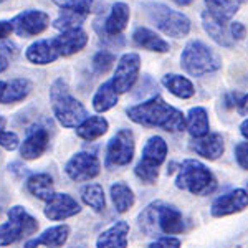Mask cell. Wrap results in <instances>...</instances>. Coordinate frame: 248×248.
Here are the masks:
<instances>
[{
    "mask_svg": "<svg viewBox=\"0 0 248 248\" xmlns=\"http://www.w3.org/2000/svg\"><path fill=\"white\" fill-rule=\"evenodd\" d=\"M186 129L194 139L203 138L210 133V119L205 108L195 106L190 108L186 116Z\"/></svg>",
    "mask_w": 248,
    "mask_h": 248,
    "instance_id": "7402d4cb",
    "label": "cell"
},
{
    "mask_svg": "<svg viewBox=\"0 0 248 248\" xmlns=\"http://www.w3.org/2000/svg\"><path fill=\"white\" fill-rule=\"evenodd\" d=\"M134 134L129 129H119L106 147V167L129 166L134 157Z\"/></svg>",
    "mask_w": 248,
    "mask_h": 248,
    "instance_id": "ba28073f",
    "label": "cell"
},
{
    "mask_svg": "<svg viewBox=\"0 0 248 248\" xmlns=\"http://www.w3.org/2000/svg\"><path fill=\"white\" fill-rule=\"evenodd\" d=\"M14 31V25L12 22H0V42H3L9 35Z\"/></svg>",
    "mask_w": 248,
    "mask_h": 248,
    "instance_id": "60d3db41",
    "label": "cell"
},
{
    "mask_svg": "<svg viewBox=\"0 0 248 248\" xmlns=\"http://www.w3.org/2000/svg\"><path fill=\"white\" fill-rule=\"evenodd\" d=\"M48 147V131L43 127H35L31 129L27 138L23 139L22 146H20V155L23 159H37L40 157Z\"/></svg>",
    "mask_w": 248,
    "mask_h": 248,
    "instance_id": "d6986e66",
    "label": "cell"
},
{
    "mask_svg": "<svg viewBox=\"0 0 248 248\" xmlns=\"http://www.w3.org/2000/svg\"><path fill=\"white\" fill-rule=\"evenodd\" d=\"M118 105V93H116L113 81H106L98 88V91L93 96V108L98 113L109 111L111 108Z\"/></svg>",
    "mask_w": 248,
    "mask_h": 248,
    "instance_id": "4dcf8cb0",
    "label": "cell"
},
{
    "mask_svg": "<svg viewBox=\"0 0 248 248\" xmlns=\"http://www.w3.org/2000/svg\"><path fill=\"white\" fill-rule=\"evenodd\" d=\"M55 43L58 46L60 57H70L73 53H78L88 43V35L85 30H81L79 27L77 29L65 30L60 37L55 38Z\"/></svg>",
    "mask_w": 248,
    "mask_h": 248,
    "instance_id": "ac0fdd59",
    "label": "cell"
},
{
    "mask_svg": "<svg viewBox=\"0 0 248 248\" xmlns=\"http://www.w3.org/2000/svg\"><path fill=\"white\" fill-rule=\"evenodd\" d=\"M9 222L0 225V247H10L38 230V220L33 218L23 207L15 205L7 212Z\"/></svg>",
    "mask_w": 248,
    "mask_h": 248,
    "instance_id": "8992f818",
    "label": "cell"
},
{
    "mask_svg": "<svg viewBox=\"0 0 248 248\" xmlns=\"http://www.w3.org/2000/svg\"><path fill=\"white\" fill-rule=\"evenodd\" d=\"M3 88H5V83L0 81V99H2V94H3Z\"/></svg>",
    "mask_w": 248,
    "mask_h": 248,
    "instance_id": "bcb514c9",
    "label": "cell"
},
{
    "mask_svg": "<svg viewBox=\"0 0 248 248\" xmlns=\"http://www.w3.org/2000/svg\"><path fill=\"white\" fill-rule=\"evenodd\" d=\"M175 187L192 195L205 197L214 194L217 189V179L203 162L197 159H186L179 166L177 175H175Z\"/></svg>",
    "mask_w": 248,
    "mask_h": 248,
    "instance_id": "7a4b0ae2",
    "label": "cell"
},
{
    "mask_svg": "<svg viewBox=\"0 0 248 248\" xmlns=\"http://www.w3.org/2000/svg\"><path fill=\"white\" fill-rule=\"evenodd\" d=\"M146 12L154 25L169 37L181 38L190 31V20L181 12L172 10L162 3H147Z\"/></svg>",
    "mask_w": 248,
    "mask_h": 248,
    "instance_id": "52a82bcc",
    "label": "cell"
},
{
    "mask_svg": "<svg viewBox=\"0 0 248 248\" xmlns=\"http://www.w3.org/2000/svg\"><path fill=\"white\" fill-rule=\"evenodd\" d=\"M159 203H161V201L149 203L146 209H142V212L139 214V217H138L139 229H141L144 233L147 235V237H155V233H159V229H157Z\"/></svg>",
    "mask_w": 248,
    "mask_h": 248,
    "instance_id": "836d02e7",
    "label": "cell"
},
{
    "mask_svg": "<svg viewBox=\"0 0 248 248\" xmlns=\"http://www.w3.org/2000/svg\"><path fill=\"white\" fill-rule=\"evenodd\" d=\"M147 248H182V242L177 237L162 235V237L155 238L153 243H149Z\"/></svg>",
    "mask_w": 248,
    "mask_h": 248,
    "instance_id": "8d00e7d4",
    "label": "cell"
},
{
    "mask_svg": "<svg viewBox=\"0 0 248 248\" xmlns=\"http://www.w3.org/2000/svg\"><path fill=\"white\" fill-rule=\"evenodd\" d=\"M73 248H78V247H73Z\"/></svg>",
    "mask_w": 248,
    "mask_h": 248,
    "instance_id": "681fc988",
    "label": "cell"
},
{
    "mask_svg": "<svg viewBox=\"0 0 248 248\" xmlns=\"http://www.w3.org/2000/svg\"><path fill=\"white\" fill-rule=\"evenodd\" d=\"M70 227L68 225H55L46 229L43 233H40L38 237L29 240L25 243V248H38V247H46V248H63L66 243V240L70 238Z\"/></svg>",
    "mask_w": 248,
    "mask_h": 248,
    "instance_id": "e0dca14e",
    "label": "cell"
},
{
    "mask_svg": "<svg viewBox=\"0 0 248 248\" xmlns=\"http://www.w3.org/2000/svg\"><path fill=\"white\" fill-rule=\"evenodd\" d=\"M48 23H50V17L42 10L22 12L12 20L15 33L22 38H30L35 37V35H40L48 27Z\"/></svg>",
    "mask_w": 248,
    "mask_h": 248,
    "instance_id": "7c38bea8",
    "label": "cell"
},
{
    "mask_svg": "<svg viewBox=\"0 0 248 248\" xmlns=\"http://www.w3.org/2000/svg\"><path fill=\"white\" fill-rule=\"evenodd\" d=\"M131 121L146 127H159L167 133H181L186 129V116L177 108L166 103L161 96H153L141 105L127 109Z\"/></svg>",
    "mask_w": 248,
    "mask_h": 248,
    "instance_id": "6da1fadb",
    "label": "cell"
},
{
    "mask_svg": "<svg viewBox=\"0 0 248 248\" xmlns=\"http://www.w3.org/2000/svg\"><path fill=\"white\" fill-rule=\"evenodd\" d=\"M58 57L60 51L57 43H55V38L40 40V42L30 45L27 50V60L35 65H48V63H53Z\"/></svg>",
    "mask_w": 248,
    "mask_h": 248,
    "instance_id": "ffe728a7",
    "label": "cell"
},
{
    "mask_svg": "<svg viewBox=\"0 0 248 248\" xmlns=\"http://www.w3.org/2000/svg\"><path fill=\"white\" fill-rule=\"evenodd\" d=\"M190 147L195 154L207 161H217L225 153V142H223L222 134L218 133H209L203 138L194 139Z\"/></svg>",
    "mask_w": 248,
    "mask_h": 248,
    "instance_id": "2e32d148",
    "label": "cell"
},
{
    "mask_svg": "<svg viewBox=\"0 0 248 248\" xmlns=\"http://www.w3.org/2000/svg\"><path fill=\"white\" fill-rule=\"evenodd\" d=\"M31 91V83L27 78H15L12 81L5 83L3 88V94L0 103L3 105H12V103L22 101L23 98H27Z\"/></svg>",
    "mask_w": 248,
    "mask_h": 248,
    "instance_id": "f1b7e54d",
    "label": "cell"
},
{
    "mask_svg": "<svg viewBox=\"0 0 248 248\" xmlns=\"http://www.w3.org/2000/svg\"><path fill=\"white\" fill-rule=\"evenodd\" d=\"M237 111L242 116H247L248 114V94H245V96H242V98H240L238 106H237Z\"/></svg>",
    "mask_w": 248,
    "mask_h": 248,
    "instance_id": "b9f144b4",
    "label": "cell"
},
{
    "mask_svg": "<svg viewBox=\"0 0 248 248\" xmlns=\"http://www.w3.org/2000/svg\"><path fill=\"white\" fill-rule=\"evenodd\" d=\"M181 65L190 77L201 78L203 75L220 70L222 62H220L218 55L212 48L207 46L205 43L199 42V40H192L184 48Z\"/></svg>",
    "mask_w": 248,
    "mask_h": 248,
    "instance_id": "277c9868",
    "label": "cell"
},
{
    "mask_svg": "<svg viewBox=\"0 0 248 248\" xmlns=\"http://www.w3.org/2000/svg\"><path fill=\"white\" fill-rule=\"evenodd\" d=\"M139 70H141V58L138 53H126L119 58L118 65H116L113 86L116 93H127L131 88L134 86V83L138 81Z\"/></svg>",
    "mask_w": 248,
    "mask_h": 248,
    "instance_id": "30bf717a",
    "label": "cell"
},
{
    "mask_svg": "<svg viewBox=\"0 0 248 248\" xmlns=\"http://www.w3.org/2000/svg\"><path fill=\"white\" fill-rule=\"evenodd\" d=\"M127 20H129V7L126 3H114L109 17L105 22V33L109 35V37L119 35L126 29Z\"/></svg>",
    "mask_w": 248,
    "mask_h": 248,
    "instance_id": "484cf974",
    "label": "cell"
},
{
    "mask_svg": "<svg viewBox=\"0 0 248 248\" xmlns=\"http://www.w3.org/2000/svg\"><path fill=\"white\" fill-rule=\"evenodd\" d=\"M205 3L214 17L227 22L238 12L242 0H205Z\"/></svg>",
    "mask_w": 248,
    "mask_h": 248,
    "instance_id": "d6a6232c",
    "label": "cell"
},
{
    "mask_svg": "<svg viewBox=\"0 0 248 248\" xmlns=\"http://www.w3.org/2000/svg\"><path fill=\"white\" fill-rule=\"evenodd\" d=\"M27 189H29V192L33 197H37L38 201L43 202L51 201L53 195L57 194L53 187V179L48 174H45V172L30 175L29 181H27Z\"/></svg>",
    "mask_w": 248,
    "mask_h": 248,
    "instance_id": "603a6c76",
    "label": "cell"
},
{
    "mask_svg": "<svg viewBox=\"0 0 248 248\" xmlns=\"http://www.w3.org/2000/svg\"><path fill=\"white\" fill-rule=\"evenodd\" d=\"M202 22H203V29L207 30V33H209L218 45H222L225 48H230L233 45L235 40L232 37L230 29L225 25V22H222V20H218L217 17H214L209 10L202 14Z\"/></svg>",
    "mask_w": 248,
    "mask_h": 248,
    "instance_id": "44dd1931",
    "label": "cell"
},
{
    "mask_svg": "<svg viewBox=\"0 0 248 248\" xmlns=\"http://www.w3.org/2000/svg\"><path fill=\"white\" fill-rule=\"evenodd\" d=\"M248 209V192L245 189H233L218 195L210 205V215L214 218H223L240 214Z\"/></svg>",
    "mask_w": 248,
    "mask_h": 248,
    "instance_id": "8fae6325",
    "label": "cell"
},
{
    "mask_svg": "<svg viewBox=\"0 0 248 248\" xmlns=\"http://www.w3.org/2000/svg\"><path fill=\"white\" fill-rule=\"evenodd\" d=\"M129 243V223L126 220H118L96 240V248H127Z\"/></svg>",
    "mask_w": 248,
    "mask_h": 248,
    "instance_id": "9a60e30c",
    "label": "cell"
},
{
    "mask_svg": "<svg viewBox=\"0 0 248 248\" xmlns=\"http://www.w3.org/2000/svg\"><path fill=\"white\" fill-rule=\"evenodd\" d=\"M91 9H83V7H75V9H62L60 17L55 20L53 27L58 30H70L77 29L86 20Z\"/></svg>",
    "mask_w": 248,
    "mask_h": 248,
    "instance_id": "f546056e",
    "label": "cell"
},
{
    "mask_svg": "<svg viewBox=\"0 0 248 248\" xmlns=\"http://www.w3.org/2000/svg\"><path fill=\"white\" fill-rule=\"evenodd\" d=\"M114 62H116V57L111 51H99V53H96L94 55V58H93V70H94V73H98V75H103V73H106V71H109V68L114 65Z\"/></svg>",
    "mask_w": 248,
    "mask_h": 248,
    "instance_id": "e575fe53",
    "label": "cell"
},
{
    "mask_svg": "<svg viewBox=\"0 0 248 248\" xmlns=\"http://www.w3.org/2000/svg\"><path fill=\"white\" fill-rule=\"evenodd\" d=\"M109 123L106 121L103 116H88V118L77 127L78 138L85 139V141H96L103 134H106Z\"/></svg>",
    "mask_w": 248,
    "mask_h": 248,
    "instance_id": "d4e9b609",
    "label": "cell"
},
{
    "mask_svg": "<svg viewBox=\"0 0 248 248\" xmlns=\"http://www.w3.org/2000/svg\"><path fill=\"white\" fill-rule=\"evenodd\" d=\"M167 153H169V147L167 142L164 141V138L161 136H153V138L147 139L146 146L142 149V157L138 162L134 169L136 177L141 182L147 184H155L159 175V167L166 162Z\"/></svg>",
    "mask_w": 248,
    "mask_h": 248,
    "instance_id": "5b68a950",
    "label": "cell"
},
{
    "mask_svg": "<svg viewBox=\"0 0 248 248\" xmlns=\"http://www.w3.org/2000/svg\"><path fill=\"white\" fill-rule=\"evenodd\" d=\"M133 40L138 46L146 48V50H149V51H157V53H166V51H169V43H167L166 40L159 37L155 31L144 29V27L136 29V31L133 33Z\"/></svg>",
    "mask_w": 248,
    "mask_h": 248,
    "instance_id": "cb8c5ba5",
    "label": "cell"
},
{
    "mask_svg": "<svg viewBox=\"0 0 248 248\" xmlns=\"http://www.w3.org/2000/svg\"><path fill=\"white\" fill-rule=\"evenodd\" d=\"M245 190L248 192V181H247V187H245Z\"/></svg>",
    "mask_w": 248,
    "mask_h": 248,
    "instance_id": "7dc6e473",
    "label": "cell"
},
{
    "mask_svg": "<svg viewBox=\"0 0 248 248\" xmlns=\"http://www.w3.org/2000/svg\"><path fill=\"white\" fill-rule=\"evenodd\" d=\"M101 172V162L94 154L78 153L65 166V174L75 182H88L98 177Z\"/></svg>",
    "mask_w": 248,
    "mask_h": 248,
    "instance_id": "9c48e42d",
    "label": "cell"
},
{
    "mask_svg": "<svg viewBox=\"0 0 248 248\" xmlns=\"http://www.w3.org/2000/svg\"><path fill=\"white\" fill-rule=\"evenodd\" d=\"M62 9H75V7H83V9H91L93 0H53Z\"/></svg>",
    "mask_w": 248,
    "mask_h": 248,
    "instance_id": "f35d334b",
    "label": "cell"
},
{
    "mask_svg": "<svg viewBox=\"0 0 248 248\" xmlns=\"http://www.w3.org/2000/svg\"><path fill=\"white\" fill-rule=\"evenodd\" d=\"M162 85L169 93L181 99H189L195 94V88L192 85V81L189 78L182 77V75H166V77H162Z\"/></svg>",
    "mask_w": 248,
    "mask_h": 248,
    "instance_id": "4316f807",
    "label": "cell"
},
{
    "mask_svg": "<svg viewBox=\"0 0 248 248\" xmlns=\"http://www.w3.org/2000/svg\"><path fill=\"white\" fill-rule=\"evenodd\" d=\"M50 99L53 114L65 127H78L88 118L85 106L73 98L63 79H57L50 88Z\"/></svg>",
    "mask_w": 248,
    "mask_h": 248,
    "instance_id": "3957f363",
    "label": "cell"
},
{
    "mask_svg": "<svg viewBox=\"0 0 248 248\" xmlns=\"http://www.w3.org/2000/svg\"><path fill=\"white\" fill-rule=\"evenodd\" d=\"M0 2H5V0H0Z\"/></svg>",
    "mask_w": 248,
    "mask_h": 248,
    "instance_id": "c3c4849f",
    "label": "cell"
},
{
    "mask_svg": "<svg viewBox=\"0 0 248 248\" xmlns=\"http://www.w3.org/2000/svg\"><path fill=\"white\" fill-rule=\"evenodd\" d=\"M5 123H7L5 118L0 116V146L7 151H14L18 147L20 139H18V136L15 133H12V131H5Z\"/></svg>",
    "mask_w": 248,
    "mask_h": 248,
    "instance_id": "d590c367",
    "label": "cell"
},
{
    "mask_svg": "<svg viewBox=\"0 0 248 248\" xmlns=\"http://www.w3.org/2000/svg\"><path fill=\"white\" fill-rule=\"evenodd\" d=\"M240 133H242L243 138H245L247 141H248V118L242 124H240Z\"/></svg>",
    "mask_w": 248,
    "mask_h": 248,
    "instance_id": "7bdbcfd3",
    "label": "cell"
},
{
    "mask_svg": "<svg viewBox=\"0 0 248 248\" xmlns=\"http://www.w3.org/2000/svg\"><path fill=\"white\" fill-rule=\"evenodd\" d=\"M230 33H232V37H233V40H242L243 37H245V27H243L240 22L232 23Z\"/></svg>",
    "mask_w": 248,
    "mask_h": 248,
    "instance_id": "ab89813d",
    "label": "cell"
},
{
    "mask_svg": "<svg viewBox=\"0 0 248 248\" xmlns=\"http://www.w3.org/2000/svg\"><path fill=\"white\" fill-rule=\"evenodd\" d=\"M7 68H9V60L3 57L2 53H0V73H2V71H5Z\"/></svg>",
    "mask_w": 248,
    "mask_h": 248,
    "instance_id": "ee69618b",
    "label": "cell"
},
{
    "mask_svg": "<svg viewBox=\"0 0 248 248\" xmlns=\"http://www.w3.org/2000/svg\"><path fill=\"white\" fill-rule=\"evenodd\" d=\"M172 2H175L177 5H182V7H186V5H190L194 0H172Z\"/></svg>",
    "mask_w": 248,
    "mask_h": 248,
    "instance_id": "f6af8a7d",
    "label": "cell"
},
{
    "mask_svg": "<svg viewBox=\"0 0 248 248\" xmlns=\"http://www.w3.org/2000/svg\"><path fill=\"white\" fill-rule=\"evenodd\" d=\"M235 161L243 170H248V141H242L235 146L233 149Z\"/></svg>",
    "mask_w": 248,
    "mask_h": 248,
    "instance_id": "74e56055",
    "label": "cell"
},
{
    "mask_svg": "<svg viewBox=\"0 0 248 248\" xmlns=\"http://www.w3.org/2000/svg\"><path fill=\"white\" fill-rule=\"evenodd\" d=\"M45 217L53 220V222H62L70 217H75L81 212V205L73 199L70 194H55L51 201L46 202Z\"/></svg>",
    "mask_w": 248,
    "mask_h": 248,
    "instance_id": "5bb4252c",
    "label": "cell"
},
{
    "mask_svg": "<svg viewBox=\"0 0 248 248\" xmlns=\"http://www.w3.org/2000/svg\"><path fill=\"white\" fill-rule=\"evenodd\" d=\"M157 229L161 233L175 237L186 232V218H184L182 212L175 205L170 203H159L157 210Z\"/></svg>",
    "mask_w": 248,
    "mask_h": 248,
    "instance_id": "4fadbf2b",
    "label": "cell"
},
{
    "mask_svg": "<svg viewBox=\"0 0 248 248\" xmlns=\"http://www.w3.org/2000/svg\"><path fill=\"white\" fill-rule=\"evenodd\" d=\"M81 199L90 209L94 212H105L106 209V197H105V189L101 184H88L81 189Z\"/></svg>",
    "mask_w": 248,
    "mask_h": 248,
    "instance_id": "1f68e13d",
    "label": "cell"
},
{
    "mask_svg": "<svg viewBox=\"0 0 248 248\" xmlns=\"http://www.w3.org/2000/svg\"><path fill=\"white\" fill-rule=\"evenodd\" d=\"M109 195H111V201H113L114 209L118 214L127 212L136 202L133 189L124 182H114L109 189Z\"/></svg>",
    "mask_w": 248,
    "mask_h": 248,
    "instance_id": "83f0119b",
    "label": "cell"
}]
</instances>
